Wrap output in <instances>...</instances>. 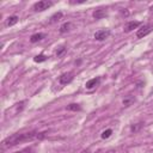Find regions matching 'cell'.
<instances>
[{"label": "cell", "mask_w": 153, "mask_h": 153, "mask_svg": "<svg viewBox=\"0 0 153 153\" xmlns=\"http://www.w3.org/2000/svg\"><path fill=\"white\" fill-rule=\"evenodd\" d=\"M106 153H116V152H115V151H114V149H110V151H108V152H106Z\"/></svg>", "instance_id": "cell-21"}, {"label": "cell", "mask_w": 153, "mask_h": 153, "mask_svg": "<svg viewBox=\"0 0 153 153\" xmlns=\"http://www.w3.org/2000/svg\"><path fill=\"white\" fill-rule=\"evenodd\" d=\"M66 50H67V49H66V47H63V45L60 47V48H57V50H56V56H57V57L62 56V55L66 53Z\"/></svg>", "instance_id": "cell-16"}, {"label": "cell", "mask_w": 153, "mask_h": 153, "mask_svg": "<svg viewBox=\"0 0 153 153\" xmlns=\"http://www.w3.org/2000/svg\"><path fill=\"white\" fill-rule=\"evenodd\" d=\"M122 14H124V16H128V14H129V12L124 10V11H122Z\"/></svg>", "instance_id": "cell-20"}, {"label": "cell", "mask_w": 153, "mask_h": 153, "mask_svg": "<svg viewBox=\"0 0 153 153\" xmlns=\"http://www.w3.org/2000/svg\"><path fill=\"white\" fill-rule=\"evenodd\" d=\"M73 78H74V74L72 72H66V73H62L59 76V82L61 85H67L73 80Z\"/></svg>", "instance_id": "cell-4"}, {"label": "cell", "mask_w": 153, "mask_h": 153, "mask_svg": "<svg viewBox=\"0 0 153 153\" xmlns=\"http://www.w3.org/2000/svg\"><path fill=\"white\" fill-rule=\"evenodd\" d=\"M38 133L32 130V131H29V133H20V134H13L8 137H6L4 141H2V146L4 147H12V146H16L18 143H22V142H25V141H30L35 137H37Z\"/></svg>", "instance_id": "cell-1"}, {"label": "cell", "mask_w": 153, "mask_h": 153, "mask_svg": "<svg viewBox=\"0 0 153 153\" xmlns=\"http://www.w3.org/2000/svg\"><path fill=\"white\" fill-rule=\"evenodd\" d=\"M110 35H111V31L109 29H102V30H98L94 33V39H97V41H104Z\"/></svg>", "instance_id": "cell-5"}, {"label": "cell", "mask_w": 153, "mask_h": 153, "mask_svg": "<svg viewBox=\"0 0 153 153\" xmlns=\"http://www.w3.org/2000/svg\"><path fill=\"white\" fill-rule=\"evenodd\" d=\"M106 11L105 10H103V8H98V10H96L94 12H93V18L94 19H102V18H104V17H106Z\"/></svg>", "instance_id": "cell-7"}, {"label": "cell", "mask_w": 153, "mask_h": 153, "mask_svg": "<svg viewBox=\"0 0 153 153\" xmlns=\"http://www.w3.org/2000/svg\"><path fill=\"white\" fill-rule=\"evenodd\" d=\"M66 109L69 110V111H80V110H81V106H80L79 104H76V103H72V104L67 105Z\"/></svg>", "instance_id": "cell-12"}, {"label": "cell", "mask_w": 153, "mask_h": 153, "mask_svg": "<svg viewBox=\"0 0 153 153\" xmlns=\"http://www.w3.org/2000/svg\"><path fill=\"white\" fill-rule=\"evenodd\" d=\"M142 126H143V123H142V122H140V123H136V124H133V126L130 127V130L135 133V131H137V130H139V129H140Z\"/></svg>", "instance_id": "cell-18"}, {"label": "cell", "mask_w": 153, "mask_h": 153, "mask_svg": "<svg viewBox=\"0 0 153 153\" xmlns=\"http://www.w3.org/2000/svg\"><path fill=\"white\" fill-rule=\"evenodd\" d=\"M17 153H35V149L32 147H25V148H23L22 151L17 152Z\"/></svg>", "instance_id": "cell-19"}, {"label": "cell", "mask_w": 153, "mask_h": 153, "mask_svg": "<svg viewBox=\"0 0 153 153\" xmlns=\"http://www.w3.org/2000/svg\"><path fill=\"white\" fill-rule=\"evenodd\" d=\"M111 134H112V129H106L102 133V139H108L111 136Z\"/></svg>", "instance_id": "cell-17"}, {"label": "cell", "mask_w": 153, "mask_h": 153, "mask_svg": "<svg viewBox=\"0 0 153 153\" xmlns=\"http://www.w3.org/2000/svg\"><path fill=\"white\" fill-rule=\"evenodd\" d=\"M43 38H44V33H41V32L33 33V35L30 37V42H31V43H36V42H38V41H41V39H43Z\"/></svg>", "instance_id": "cell-10"}, {"label": "cell", "mask_w": 153, "mask_h": 153, "mask_svg": "<svg viewBox=\"0 0 153 153\" xmlns=\"http://www.w3.org/2000/svg\"><path fill=\"white\" fill-rule=\"evenodd\" d=\"M45 60H47V56H45V55H43V54L36 55V56L33 57V61H35V62H44Z\"/></svg>", "instance_id": "cell-15"}, {"label": "cell", "mask_w": 153, "mask_h": 153, "mask_svg": "<svg viewBox=\"0 0 153 153\" xmlns=\"http://www.w3.org/2000/svg\"><path fill=\"white\" fill-rule=\"evenodd\" d=\"M134 100H135V98H134L133 96H127V97L123 99V105H124V106H129Z\"/></svg>", "instance_id": "cell-13"}, {"label": "cell", "mask_w": 153, "mask_h": 153, "mask_svg": "<svg viewBox=\"0 0 153 153\" xmlns=\"http://www.w3.org/2000/svg\"><path fill=\"white\" fill-rule=\"evenodd\" d=\"M61 18H62V12H56L54 16H51V18H50V23H55V22L60 20Z\"/></svg>", "instance_id": "cell-14"}, {"label": "cell", "mask_w": 153, "mask_h": 153, "mask_svg": "<svg viewBox=\"0 0 153 153\" xmlns=\"http://www.w3.org/2000/svg\"><path fill=\"white\" fill-rule=\"evenodd\" d=\"M72 27H73V24L72 23H65V24H62L61 26H60V32L61 33H66V32H68V31H71L72 30Z\"/></svg>", "instance_id": "cell-9"}, {"label": "cell", "mask_w": 153, "mask_h": 153, "mask_svg": "<svg viewBox=\"0 0 153 153\" xmlns=\"http://www.w3.org/2000/svg\"><path fill=\"white\" fill-rule=\"evenodd\" d=\"M141 25V23L140 22H134V20H131V22H129L127 25H126V32H129V31H131V30H134V29H136V27H139Z\"/></svg>", "instance_id": "cell-8"}, {"label": "cell", "mask_w": 153, "mask_h": 153, "mask_svg": "<svg viewBox=\"0 0 153 153\" xmlns=\"http://www.w3.org/2000/svg\"><path fill=\"white\" fill-rule=\"evenodd\" d=\"M51 6H53V2L51 1H49V0H41V1H37V2L33 4V11L42 12V11L48 10Z\"/></svg>", "instance_id": "cell-2"}, {"label": "cell", "mask_w": 153, "mask_h": 153, "mask_svg": "<svg viewBox=\"0 0 153 153\" xmlns=\"http://www.w3.org/2000/svg\"><path fill=\"white\" fill-rule=\"evenodd\" d=\"M100 82V78L99 76H96V78H93V79H90L87 82H86V88L87 90H92L93 87H96L98 84Z\"/></svg>", "instance_id": "cell-6"}, {"label": "cell", "mask_w": 153, "mask_h": 153, "mask_svg": "<svg viewBox=\"0 0 153 153\" xmlns=\"http://www.w3.org/2000/svg\"><path fill=\"white\" fill-rule=\"evenodd\" d=\"M18 17L17 16H11V17H8L7 18V20H6V25L7 26H12V25H14V24H17L18 23Z\"/></svg>", "instance_id": "cell-11"}, {"label": "cell", "mask_w": 153, "mask_h": 153, "mask_svg": "<svg viewBox=\"0 0 153 153\" xmlns=\"http://www.w3.org/2000/svg\"><path fill=\"white\" fill-rule=\"evenodd\" d=\"M149 10H151V12H153V5H152V6L149 7Z\"/></svg>", "instance_id": "cell-22"}, {"label": "cell", "mask_w": 153, "mask_h": 153, "mask_svg": "<svg viewBox=\"0 0 153 153\" xmlns=\"http://www.w3.org/2000/svg\"><path fill=\"white\" fill-rule=\"evenodd\" d=\"M152 30H153V25H151V24L143 25L141 29L137 30V32H136V37H137V38H143V37L147 36L149 32H152Z\"/></svg>", "instance_id": "cell-3"}]
</instances>
